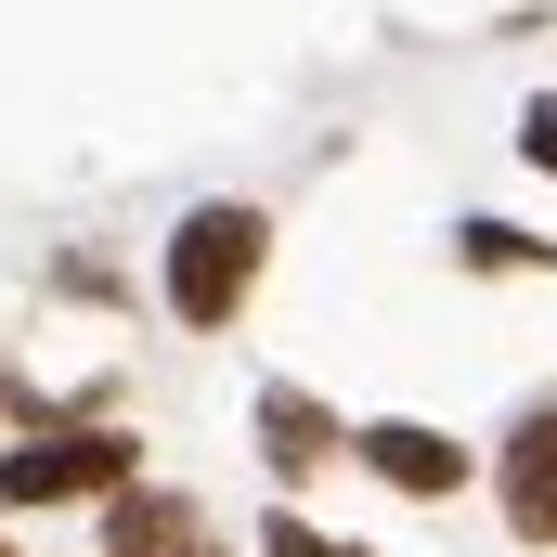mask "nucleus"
<instances>
[{
  "label": "nucleus",
  "mask_w": 557,
  "mask_h": 557,
  "mask_svg": "<svg viewBox=\"0 0 557 557\" xmlns=\"http://www.w3.org/2000/svg\"><path fill=\"white\" fill-rule=\"evenodd\" d=\"M273 273V221L247 208V195H208V208H182V234H169V260H156V298H169V324H195V337H221L247 298Z\"/></svg>",
  "instance_id": "f257e3e1"
},
{
  "label": "nucleus",
  "mask_w": 557,
  "mask_h": 557,
  "mask_svg": "<svg viewBox=\"0 0 557 557\" xmlns=\"http://www.w3.org/2000/svg\"><path fill=\"white\" fill-rule=\"evenodd\" d=\"M131 480H143V441L104 428V416L13 428V441H0V519H39V506H117Z\"/></svg>",
  "instance_id": "f03ea898"
},
{
  "label": "nucleus",
  "mask_w": 557,
  "mask_h": 557,
  "mask_svg": "<svg viewBox=\"0 0 557 557\" xmlns=\"http://www.w3.org/2000/svg\"><path fill=\"white\" fill-rule=\"evenodd\" d=\"M350 467H376V480L416 493V506H454V493L480 480V454H467L454 428H428V416H363L350 428Z\"/></svg>",
  "instance_id": "7ed1b4c3"
},
{
  "label": "nucleus",
  "mask_w": 557,
  "mask_h": 557,
  "mask_svg": "<svg viewBox=\"0 0 557 557\" xmlns=\"http://www.w3.org/2000/svg\"><path fill=\"white\" fill-rule=\"evenodd\" d=\"M493 506H506V532H519V545L557 557V403H532V416L493 441Z\"/></svg>",
  "instance_id": "20e7f679"
},
{
  "label": "nucleus",
  "mask_w": 557,
  "mask_h": 557,
  "mask_svg": "<svg viewBox=\"0 0 557 557\" xmlns=\"http://www.w3.org/2000/svg\"><path fill=\"white\" fill-rule=\"evenodd\" d=\"M247 428H260V467H273V480H311V467H337V454H350V428L324 416V403H311L298 376H260Z\"/></svg>",
  "instance_id": "39448f33"
},
{
  "label": "nucleus",
  "mask_w": 557,
  "mask_h": 557,
  "mask_svg": "<svg viewBox=\"0 0 557 557\" xmlns=\"http://www.w3.org/2000/svg\"><path fill=\"white\" fill-rule=\"evenodd\" d=\"M182 545H208V506H195V493L131 480V493L104 506V557H182Z\"/></svg>",
  "instance_id": "423d86ee"
},
{
  "label": "nucleus",
  "mask_w": 557,
  "mask_h": 557,
  "mask_svg": "<svg viewBox=\"0 0 557 557\" xmlns=\"http://www.w3.org/2000/svg\"><path fill=\"white\" fill-rule=\"evenodd\" d=\"M454 260H467V273H557V247L519 234V221H454Z\"/></svg>",
  "instance_id": "0eeeda50"
},
{
  "label": "nucleus",
  "mask_w": 557,
  "mask_h": 557,
  "mask_svg": "<svg viewBox=\"0 0 557 557\" xmlns=\"http://www.w3.org/2000/svg\"><path fill=\"white\" fill-rule=\"evenodd\" d=\"M247 545H260V557H376V545H350V532H324V519H298V506H273Z\"/></svg>",
  "instance_id": "6e6552de"
},
{
  "label": "nucleus",
  "mask_w": 557,
  "mask_h": 557,
  "mask_svg": "<svg viewBox=\"0 0 557 557\" xmlns=\"http://www.w3.org/2000/svg\"><path fill=\"white\" fill-rule=\"evenodd\" d=\"M519 156L557 182V91H532V104H519Z\"/></svg>",
  "instance_id": "1a4fd4ad"
},
{
  "label": "nucleus",
  "mask_w": 557,
  "mask_h": 557,
  "mask_svg": "<svg viewBox=\"0 0 557 557\" xmlns=\"http://www.w3.org/2000/svg\"><path fill=\"white\" fill-rule=\"evenodd\" d=\"M182 557H234V545H182Z\"/></svg>",
  "instance_id": "9d476101"
},
{
  "label": "nucleus",
  "mask_w": 557,
  "mask_h": 557,
  "mask_svg": "<svg viewBox=\"0 0 557 557\" xmlns=\"http://www.w3.org/2000/svg\"><path fill=\"white\" fill-rule=\"evenodd\" d=\"M0 557H13V545H0Z\"/></svg>",
  "instance_id": "9b49d317"
}]
</instances>
